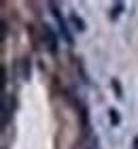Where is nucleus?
<instances>
[{"label": "nucleus", "instance_id": "1a4fd4ad", "mask_svg": "<svg viewBox=\"0 0 138 149\" xmlns=\"http://www.w3.org/2000/svg\"><path fill=\"white\" fill-rule=\"evenodd\" d=\"M113 87L117 90V96H119V98H123V96H121V85H119V81H117V79H113Z\"/></svg>", "mask_w": 138, "mask_h": 149}, {"label": "nucleus", "instance_id": "39448f33", "mask_svg": "<svg viewBox=\"0 0 138 149\" xmlns=\"http://www.w3.org/2000/svg\"><path fill=\"white\" fill-rule=\"evenodd\" d=\"M17 70H19V79H30V60L28 58H21L17 62Z\"/></svg>", "mask_w": 138, "mask_h": 149}, {"label": "nucleus", "instance_id": "f03ea898", "mask_svg": "<svg viewBox=\"0 0 138 149\" xmlns=\"http://www.w3.org/2000/svg\"><path fill=\"white\" fill-rule=\"evenodd\" d=\"M49 9H51L53 17H55V22H58V26H60V34H62V38H64L68 45H74V38H72V34H70V30H68L66 19L62 17V13H60V6L55 4V2H49Z\"/></svg>", "mask_w": 138, "mask_h": 149}, {"label": "nucleus", "instance_id": "9d476101", "mask_svg": "<svg viewBox=\"0 0 138 149\" xmlns=\"http://www.w3.org/2000/svg\"><path fill=\"white\" fill-rule=\"evenodd\" d=\"M132 145H134L132 149H138V136H134V143H132Z\"/></svg>", "mask_w": 138, "mask_h": 149}, {"label": "nucleus", "instance_id": "423d86ee", "mask_svg": "<svg viewBox=\"0 0 138 149\" xmlns=\"http://www.w3.org/2000/svg\"><path fill=\"white\" fill-rule=\"evenodd\" d=\"M70 22H72V26H74L77 32H85V22H83L77 13H70Z\"/></svg>", "mask_w": 138, "mask_h": 149}, {"label": "nucleus", "instance_id": "20e7f679", "mask_svg": "<svg viewBox=\"0 0 138 149\" xmlns=\"http://www.w3.org/2000/svg\"><path fill=\"white\" fill-rule=\"evenodd\" d=\"M74 149H98V139L89 132V128L83 132V139L79 141L77 145H74Z\"/></svg>", "mask_w": 138, "mask_h": 149}, {"label": "nucleus", "instance_id": "7ed1b4c3", "mask_svg": "<svg viewBox=\"0 0 138 149\" xmlns=\"http://www.w3.org/2000/svg\"><path fill=\"white\" fill-rule=\"evenodd\" d=\"M0 104H2V128H6V126H9V121H11L13 111H15V100H13V94L2 92Z\"/></svg>", "mask_w": 138, "mask_h": 149}, {"label": "nucleus", "instance_id": "0eeeda50", "mask_svg": "<svg viewBox=\"0 0 138 149\" xmlns=\"http://www.w3.org/2000/svg\"><path fill=\"white\" fill-rule=\"evenodd\" d=\"M121 11H123V2H117L113 9H110V19H117L121 15Z\"/></svg>", "mask_w": 138, "mask_h": 149}, {"label": "nucleus", "instance_id": "f257e3e1", "mask_svg": "<svg viewBox=\"0 0 138 149\" xmlns=\"http://www.w3.org/2000/svg\"><path fill=\"white\" fill-rule=\"evenodd\" d=\"M38 30H40V45H43L51 56H55V53H58V34H55L53 28L47 26V24H43Z\"/></svg>", "mask_w": 138, "mask_h": 149}, {"label": "nucleus", "instance_id": "6e6552de", "mask_svg": "<svg viewBox=\"0 0 138 149\" xmlns=\"http://www.w3.org/2000/svg\"><path fill=\"white\" fill-rule=\"evenodd\" d=\"M108 113H110V124H115V126H117V124H119V111L110 109Z\"/></svg>", "mask_w": 138, "mask_h": 149}]
</instances>
